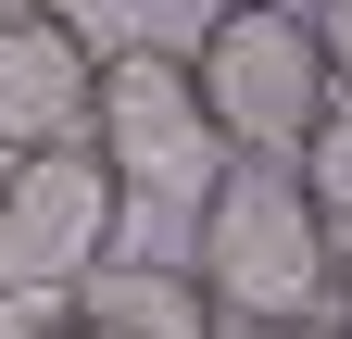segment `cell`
I'll use <instances>...</instances> for the list:
<instances>
[{"instance_id": "5", "label": "cell", "mask_w": 352, "mask_h": 339, "mask_svg": "<svg viewBox=\"0 0 352 339\" xmlns=\"http://www.w3.org/2000/svg\"><path fill=\"white\" fill-rule=\"evenodd\" d=\"M88 75L101 38L76 25V0H0V151L88 139Z\"/></svg>"}, {"instance_id": "3", "label": "cell", "mask_w": 352, "mask_h": 339, "mask_svg": "<svg viewBox=\"0 0 352 339\" xmlns=\"http://www.w3.org/2000/svg\"><path fill=\"white\" fill-rule=\"evenodd\" d=\"M189 75H201L214 126H227V151H264V163H289L302 126L340 101V75L315 51V13H289V0H214L201 38H189Z\"/></svg>"}, {"instance_id": "1", "label": "cell", "mask_w": 352, "mask_h": 339, "mask_svg": "<svg viewBox=\"0 0 352 339\" xmlns=\"http://www.w3.org/2000/svg\"><path fill=\"white\" fill-rule=\"evenodd\" d=\"M327 251L340 226L315 214V189L264 151H227L189 201V277L214 289L227 327H277V314H327Z\"/></svg>"}, {"instance_id": "7", "label": "cell", "mask_w": 352, "mask_h": 339, "mask_svg": "<svg viewBox=\"0 0 352 339\" xmlns=\"http://www.w3.org/2000/svg\"><path fill=\"white\" fill-rule=\"evenodd\" d=\"M289 176L302 189H315V214L327 226H352V89L315 113V126H302V151H289Z\"/></svg>"}, {"instance_id": "8", "label": "cell", "mask_w": 352, "mask_h": 339, "mask_svg": "<svg viewBox=\"0 0 352 339\" xmlns=\"http://www.w3.org/2000/svg\"><path fill=\"white\" fill-rule=\"evenodd\" d=\"M302 13H315V51H327V75L352 89V0H302Z\"/></svg>"}, {"instance_id": "9", "label": "cell", "mask_w": 352, "mask_h": 339, "mask_svg": "<svg viewBox=\"0 0 352 339\" xmlns=\"http://www.w3.org/2000/svg\"><path fill=\"white\" fill-rule=\"evenodd\" d=\"M327 314L352 327V226H340V251H327Z\"/></svg>"}, {"instance_id": "12", "label": "cell", "mask_w": 352, "mask_h": 339, "mask_svg": "<svg viewBox=\"0 0 352 339\" xmlns=\"http://www.w3.org/2000/svg\"><path fill=\"white\" fill-rule=\"evenodd\" d=\"M201 13H214V0H201Z\"/></svg>"}, {"instance_id": "11", "label": "cell", "mask_w": 352, "mask_h": 339, "mask_svg": "<svg viewBox=\"0 0 352 339\" xmlns=\"http://www.w3.org/2000/svg\"><path fill=\"white\" fill-rule=\"evenodd\" d=\"M38 339H76V327H63V314H51V327H38Z\"/></svg>"}, {"instance_id": "4", "label": "cell", "mask_w": 352, "mask_h": 339, "mask_svg": "<svg viewBox=\"0 0 352 339\" xmlns=\"http://www.w3.org/2000/svg\"><path fill=\"white\" fill-rule=\"evenodd\" d=\"M126 239V189L88 139H51V151H0V289H63Z\"/></svg>"}, {"instance_id": "6", "label": "cell", "mask_w": 352, "mask_h": 339, "mask_svg": "<svg viewBox=\"0 0 352 339\" xmlns=\"http://www.w3.org/2000/svg\"><path fill=\"white\" fill-rule=\"evenodd\" d=\"M63 327L76 339H227V314H214V289L189 277V251H101L76 289H63Z\"/></svg>"}, {"instance_id": "2", "label": "cell", "mask_w": 352, "mask_h": 339, "mask_svg": "<svg viewBox=\"0 0 352 339\" xmlns=\"http://www.w3.org/2000/svg\"><path fill=\"white\" fill-rule=\"evenodd\" d=\"M88 151L113 163L126 201H201V176L227 163V126H214L201 75L176 38H126L88 75Z\"/></svg>"}, {"instance_id": "10", "label": "cell", "mask_w": 352, "mask_h": 339, "mask_svg": "<svg viewBox=\"0 0 352 339\" xmlns=\"http://www.w3.org/2000/svg\"><path fill=\"white\" fill-rule=\"evenodd\" d=\"M252 339H352L340 314H277V327H252Z\"/></svg>"}]
</instances>
